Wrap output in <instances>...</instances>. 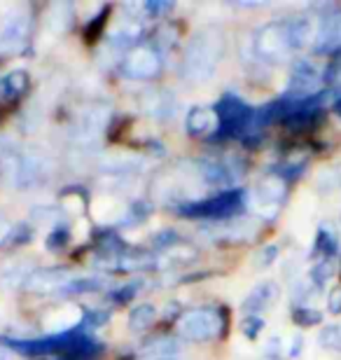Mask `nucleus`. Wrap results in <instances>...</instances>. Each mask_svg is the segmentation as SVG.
I'll return each mask as SVG.
<instances>
[{
	"label": "nucleus",
	"instance_id": "obj_18",
	"mask_svg": "<svg viewBox=\"0 0 341 360\" xmlns=\"http://www.w3.org/2000/svg\"><path fill=\"white\" fill-rule=\"evenodd\" d=\"M72 17H75V7L70 3H54L49 7L45 24L52 33H66L72 26Z\"/></svg>",
	"mask_w": 341,
	"mask_h": 360
},
{
	"label": "nucleus",
	"instance_id": "obj_7",
	"mask_svg": "<svg viewBox=\"0 0 341 360\" xmlns=\"http://www.w3.org/2000/svg\"><path fill=\"white\" fill-rule=\"evenodd\" d=\"M31 35V14L26 10H12L0 19V52H21Z\"/></svg>",
	"mask_w": 341,
	"mask_h": 360
},
{
	"label": "nucleus",
	"instance_id": "obj_17",
	"mask_svg": "<svg viewBox=\"0 0 341 360\" xmlns=\"http://www.w3.org/2000/svg\"><path fill=\"white\" fill-rule=\"evenodd\" d=\"M257 234V225L252 220H241V222H227V225H217L213 232L215 241H231L241 243L248 241Z\"/></svg>",
	"mask_w": 341,
	"mask_h": 360
},
{
	"label": "nucleus",
	"instance_id": "obj_19",
	"mask_svg": "<svg viewBox=\"0 0 341 360\" xmlns=\"http://www.w3.org/2000/svg\"><path fill=\"white\" fill-rule=\"evenodd\" d=\"M33 274L31 264L24 262H7L0 267V285L3 288H17V285H26L28 276Z\"/></svg>",
	"mask_w": 341,
	"mask_h": 360
},
{
	"label": "nucleus",
	"instance_id": "obj_42",
	"mask_svg": "<svg viewBox=\"0 0 341 360\" xmlns=\"http://www.w3.org/2000/svg\"><path fill=\"white\" fill-rule=\"evenodd\" d=\"M0 360H10V354H7V349L0 347Z\"/></svg>",
	"mask_w": 341,
	"mask_h": 360
},
{
	"label": "nucleus",
	"instance_id": "obj_10",
	"mask_svg": "<svg viewBox=\"0 0 341 360\" xmlns=\"http://www.w3.org/2000/svg\"><path fill=\"white\" fill-rule=\"evenodd\" d=\"M70 281V269L66 267H40L26 281V290L33 295H54L61 292L63 285Z\"/></svg>",
	"mask_w": 341,
	"mask_h": 360
},
{
	"label": "nucleus",
	"instance_id": "obj_12",
	"mask_svg": "<svg viewBox=\"0 0 341 360\" xmlns=\"http://www.w3.org/2000/svg\"><path fill=\"white\" fill-rule=\"evenodd\" d=\"M49 174V162L42 155H24L14 164V185L21 190H31L33 185H40Z\"/></svg>",
	"mask_w": 341,
	"mask_h": 360
},
{
	"label": "nucleus",
	"instance_id": "obj_6",
	"mask_svg": "<svg viewBox=\"0 0 341 360\" xmlns=\"http://www.w3.org/2000/svg\"><path fill=\"white\" fill-rule=\"evenodd\" d=\"M162 68H164L162 54L150 45L131 47L127 52L124 61H122V73L131 77V80H155L162 73Z\"/></svg>",
	"mask_w": 341,
	"mask_h": 360
},
{
	"label": "nucleus",
	"instance_id": "obj_3",
	"mask_svg": "<svg viewBox=\"0 0 341 360\" xmlns=\"http://www.w3.org/2000/svg\"><path fill=\"white\" fill-rule=\"evenodd\" d=\"M224 333V311L220 307H194L180 314L178 335L185 342H210Z\"/></svg>",
	"mask_w": 341,
	"mask_h": 360
},
{
	"label": "nucleus",
	"instance_id": "obj_15",
	"mask_svg": "<svg viewBox=\"0 0 341 360\" xmlns=\"http://www.w3.org/2000/svg\"><path fill=\"white\" fill-rule=\"evenodd\" d=\"M176 108L178 101L171 91H145L141 96V110L155 120H171Z\"/></svg>",
	"mask_w": 341,
	"mask_h": 360
},
{
	"label": "nucleus",
	"instance_id": "obj_35",
	"mask_svg": "<svg viewBox=\"0 0 341 360\" xmlns=\"http://www.w3.org/2000/svg\"><path fill=\"white\" fill-rule=\"evenodd\" d=\"M276 257H278V246H276V243H269V246H264L257 253V267H269V264L276 262Z\"/></svg>",
	"mask_w": 341,
	"mask_h": 360
},
{
	"label": "nucleus",
	"instance_id": "obj_30",
	"mask_svg": "<svg viewBox=\"0 0 341 360\" xmlns=\"http://www.w3.org/2000/svg\"><path fill=\"white\" fill-rule=\"evenodd\" d=\"M68 241H70V229L63 222H59V225H54L52 234L47 236V250H61Z\"/></svg>",
	"mask_w": 341,
	"mask_h": 360
},
{
	"label": "nucleus",
	"instance_id": "obj_4",
	"mask_svg": "<svg viewBox=\"0 0 341 360\" xmlns=\"http://www.w3.org/2000/svg\"><path fill=\"white\" fill-rule=\"evenodd\" d=\"M297 52L290 19L269 21L255 35V54L266 63H283L290 54Z\"/></svg>",
	"mask_w": 341,
	"mask_h": 360
},
{
	"label": "nucleus",
	"instance_id": "obj_32",
	"mask_svg": "<svg viewBox=\"0 0 341 360\" xmlns=\"http://www.w3.org/2000/svg\"><path fill=\"white\" fill-rule=\"evenodd\" d=\"M332 274H335V267H332V262L330 260H321V262H316L314 269H311V281H314L316 288H323L330 281Z\"/></svg>",
	"mask_w": 341,
	"mask_h": 360
},
{
	"label": "nucleus",
	"instance_id": "obj_23",
	"mask_svg": "<svg viewBox=\"0 0 341 360\" xmlns=\"http://www.w3.org/2000/svg\"><path fill=\"white\" fill-rule=\"evenodd\" d=\"M199 257V250L197 248H192V246H187V243H173L171 248H166L164 250V255H162V260L166 264H185V262H194Z\"/></svg>",
	"mask_w": 341,
	"mask_h": 360
},
{
	"label": "nucleus",
	"instance_id": "obj_33",
	"mask_svg": "<svg viewBox=\"0 0 341 360\" xmlns=\"http://www.w3.org/2000/svg\"><path fill=\"white\" fill-rule=\"evenodd\" d=\"M262 330H264L262 316H245V319L241 321V333L248 337V340H257Z\"/></svg>",
	"mask_w": 341,
	"mask_h": 360
},
{
	"label": "nucleus",
	"instance_id": "obj_2",
	"mask_svg": "<svg viewBox=\"0 0 341 360\" xmlns=\"http://www.w3.org/2000/svg\"><path fill=\"white\" fill-rule=\"evenodd\" d=\"M245 206V190L241 187H231V190H222L215 197L208 199H190L183 201L178 211L185 218L197 220H229L243 211Z\"/></svg>",
	"mask_w": 341,
	"mask_h": 360
},
{
	"label": "nucleus",
	"instance_id": "obj_27",
	"mask_svg": "<svg viewBox=\"0 0 341 360\" xmlns=\"http://www.w3.org/2000/svg\"><path fill=\"white\" fill-rule=\"evenodd\" d=\"M318 344L325 351H332V354H341V326H325L318 335Z\"/></svg>",
	"mask_w": 341,
	"mask_h": 360
},
{
	"label": "nucleus",
	"instance_id": "obj_25",
	"mask_svg": "<svg viewBox=\"0 0 341 360\" xmlns=\"http://www.w3.org/2000/svg\"><path fill=\"white\" fill-rule=\"evenodd\" d=\"M28 84H31V80H28V75L24 73V70H14V73L5 75L3 91L7 94V96H21V94L28 91Z\"/></svg>",
	"mask_w": 341,
	"mask_h": 360
},
{
	"label": "nucleus",
	"instance_id": "obj_39",
	"mask_svg": "<svg viewBox=\"0 0 341 360\" xmlns=\"http://www.w3.org/2000/svg\"><path fill=\"white\" fill-rule=\"evenodd\" d=\"M12 229H14L12 222H7L3 215H0V246H3V243H10Z\"/></svg>",
	"mask_w": 341,
	"mask_h": 360
},
{
	"label": "nucleus",
	"instance_id": "obj_26",
	"mask_svg": "<svg viewBox=\"0 0 341 360\" xmlns=\"http://www.w3.org/2000/svg\"><path fill=\"white\" fill-rule=\"evenodd\" d=\"M314 250L318 255H323V260H330V257L337 253V236L332 234L328 227H321V229H318Z\"/></svg>",
	"mask_w": 341,
	"mask_h": 360
},
{
	"label": "nucleus",
	"instance_id": "obj_1",
	"mask_svg": "<svg viewBox=\"0 0 341 360\" xmlns=\"http://www.w3.org/2000/svg\"><path fill=\"white\" fill-rule=\"evenodd\" d=\"M224 59V31L208 24L190 38L183 56V77L190 82H206L215 75Z\"/></svg>",
	"mask_w": 341,
	"mask_h": 360
},
{
	"label": "nucleus",
	"instance_id": "obj_11",
	"mask_svg": "<svg viewBox=\"0 0 341 360\" xmlns=\"http://www.w3.org/2000/svg\"><path fill=\"white\" fill-rule=\"evenodd\" d=\"M314 49L318 54L341 52V10H335L318 21Z\"/></svg>",
	"mask_w": 341,
	"mask_h": 360
},
{
	"label": "nucleus",
	"instance_id": "obj_9",
	"mask_svg": "<svg viewBox=\"0 0 341 360\" xmlns=\"http://www.w3.org/2000/svg\"><path fill=\"white\" fill-rule=\"evenodd\" d=\"M323 82L321 70L316 68L314 61L309 59H297L292 63V70H290V80H288V91L285 96L290 98H309L316 96L318 87Z\"/></svg>",
	"mask_w": 341,
	"mask_h": 360
},
{
	"label": "nucleus",
	"instance_id": "obj_21",
	"mask_svg": "<svg viewBox=\"0 0 341 360\" xmlns=\"http://www.w3.org/2000/svg\"><path fill=\"white\" fill-rule=\"evenodd\" d=\"M108 285L105 278L98 276H86V278H70L66 285H63L61 295H89V292H101Z\"/></svg>",
	"mask_w": 341,
	"mask_h": 360
},
{
	"label": "nucleus",
	"instance_id": "obj_41",
	"mask_svg": "<svg viewBox=\"0 0 341 360\" xmlns=\"http://www.w3.org/2000/svg\"><path fill=\"white\" fill-rule=\"evenodd\" d=\"M335 73H339V75H341V54L337 56V61H335V63H332V66H330L328 75H325V77H335Z\"/></svg>",
	"mask_w": 341,
	"mask_h": 360
},
{
	"label": "nucleus",
	"instance_id": "obj_31",
	"mask_svg": "<svg viewBox=\"0 0 341 360\" xmlns=\"http://www.w3.org/2000/svg\"><path fill=\"white\" fill-rule=\"evenodd\" d=\"M108 319H110V314L103 311V309H91V311H84L82 314V323H79V328L84 330H96L101 326H105Z\"/></svg>",
	"mask_w": 341,
	"mask_h": 360
},
{
	"label": "nucleus",
	"instance_id": "obj_36",
	"mask_svg": "<svg viewBox=\"0 0 341 360\" xmlns=\"http://www.w3.org/2000/svg\"><path fill=\"white\" fill-rule=\"evenodd\" d=\"M28 239H31V227H28V225H17L12 229L10 243H17V246H21V243H26Z\"/></svg>",
	"mask_w": 341,
	"mask_h": 360
},
{
	"label": "nucleus",
	"instance_id": "obj_8",
	"mask_svg": "<svg viewBox=\"0 0 341 360\" xmlns=\"http://www.w3.org/2000/svg\"><path fill=\"white\" fill-rule=\"evenodd\" d=\"M288 183L278 174H269L259 180L255 187V206L262 220H274L281 211V204L285 201Z\"/></svg>",
	"mask_w": 341,
	"mask_h": 360
},
{
	"label": "nucleus",
	"instance_id": "obj_13",
	"mask_svg": "<svg viewBox=\"0 0 341 360\" xmlns=\"http://www.w3.org/2000/svg\"><path fill=\"white\" fill-rule=\"evenodd\" d=\"M194 171L199 174L201 183L213 185V187H224V190H231V185L243 174V171L234 169L229 162H222V160H199Z\"/></svg>",
	"mask_w": 341,
	"mask_h": 360
},
{
	"label": "nucleus",
	"instance_id": "obj_38",
	"mask_svg": "<svg viewBox=\"0 0 341 360\" xmlns=\"http://www.w3.org/2000/svg\"><path fill=\"white\" fill-rule=\"evenodd\" d=\"M171 7H173L171 3H143V12L152 14V17H159V14L169 12Z\"/></svg>",
	"mask_w": 341,
	"mask_h": 360
},
{
	"label": "nucleus",
	"instance_id": "obj_43",
	"mask_svg": "<svg viewBox=\"0 0 341 360\" xmlns=\"http://www.w3.org/2000/svg\"><path fill=\"white\" fill-rule=\"evenodd\" d=\"M335 112L339 115V117H341V98L337 101V103H335Z\"/></svg>",
	"mask_w": 341,
	"mask_h": 360
},
{
	"label": "nucleus",
	"instance_id": "obj_5",
	"mask_svg": "<svg viewBox=\"0 0 341 360\" xmlns=\"http://www.w3.org/2000/svg\"><path fill=\"white\" fill-rule=\"evenodd\" d=\"M217 120H220V129H217V139H245L250 134L252 117H255V108H250L245 101H241L236 94H224L217 101Z\"/></svg>",
	"mask_w": 341,
	"mask_h": 360
},
{
	"label": "nucleus",
	"instance_id": "obj_40",
	"mask_svg": "<svg viewBox=\"0 0 341 360\" xmlns=\"http://www.w3.org/2000/svg\"><path fill=\"white\" fill-rule=\"evenodd\" d=\"M300 351H302V337H295L292 347H290V358H297L300 356Z\"/></svg>",
	"mask_w": 341,
	"mask_h": 360
},
{
	"label": "nucleus",
	"instance_id": "obj_22",
	"mask_svg": "<svg viewBox=\"0 0 341 360\" xmlns=\"http://www.w3.org/2000/svg\"><path fill=\"white\" fill-rule=\"evenodd\" d=\"M157 319V309L152 304H138L131 314H129V328L134 333H145Z\"/></svg>",
	"mask_w": 341,
	"mask_h": 360
},
{
	"label": "nucleus",
	"instance_id": "obj_34",
	"mask_svg": "<svg viewBox=\"0 0 341 360\" xmlns=\"http://www.w3.org/2000/svg\"><path fill=\"white\" fill-rule=\"evenodd\" d=\"M138 288H141V281H131V283L117 288V290L112 292V300L117 302V304H127V302H131L136 297Z\"/></svg>",
	"mask_w": 341,
	"mask_h": 360
},
{
	"label": "nucleus",
	"instance_id": "obj_28",
	"mask_svg": "<svg viewBox=\"0 0 341 360\" xmlns=\"http://www.w3.org/2000/svg\"><path fill=\"white\" fill-rule=\"evenodd\" d=\"M180 354V349H178V344L176 342H171V340H157V342H152L148 349H145V356L150 358H171V356H178Z\"/></svg>",
	"mask_w": 341,
	"mask_h": 360
},
{
	"label": "nucleus",
	"instance_id": "obj_14",
	"mask_svg": "<svg viewBox=\"0 0 341 360\" xmlns=\"http://www.w3.org/2000/svg\"><path fill=\"white\" fill-rule=\"evenodd\" d=\"M278 295H281V288L276 281H262V283H257L248 292V297L243 302V311L248 316H259L269 307H274V302L278 300Z\"/></svg>",
	"mask_w": 341,
	"mask_h": 360
},
{
	"label": "nucleus",
	"instance_id": "obj_24",
	"mask_svg": "<svg viewBox=\"0 0 341 360\" xmlns=\"http://www.w3.org/2000/svg\"><path fill=\"white\" fill-rule=\"evenodd\" d=\"M316 187L318 192L330 194L341 187V164H335V167H328L325 171H321L316 178Z\"/></svg>",
	"mask_w": 341,
	"mask_h": 360
},
{
	"label": "nucleus",
	"instance_id": "obj_20",
	"mask_svg": "<svg viewBox=\"0 0 341 360\" xmlns=\"http://www.w3.org/2000/svg\"><path fill=\"white\" fill-rule=\"evenodd\" d=\"M143 35V28L141 24H136V19H127L124 24L117 26L115 31L110 33V42L115 47H138L136 42L141 40Z\"/></svg>",
	"mask_w": 341,
	"mask_h": 360
},
{
	"label": "nucleus",
	"instance_id": "obj_29",
	"mask_svg": "<svg viewBox=\"0 0 341 360\" xmlns=\"http://www.w3.org/2000/svg\"><path fill=\"white\" fill-rule=\"evenodd\" d=\"M292 321L297 326L302 328H311V326H318V323L323 321V314L316 311V309H309V307H300L292 311Z\"/></svg>",
	"mask_w": 341,
	"mask_h": 360
},
{
	"label": "nucleus",
	"instance_id": "obj_37",
	"mask_svg": "<svg viewBox=\"0 0 341 360\" xmlns=\"http://www.w3.org/2000/svg\"><path fill=\"white\" fill-rule=\"evenodd\" d=\"M328 309H330V314H335V316L341 314V285L332 288V290H330V295H328Z\"/></svg>",
	"mask_w": 341,
	"mask_h": 360
},
{
	"label": "nucleus",
	"instance_id": "obj_16",
	"mask_svg": "<svg viewBox=\"0 0 341 360\" xmlns=\"http://www.w3.org/2000/svg\"><path fill=\"white\" fill-rule=\"evenodd\" d=\"M185 127L192 136H213L220 129V120L213 108H192L185 117Z\"/></svg>",
	"mask_w": 341,
	"mask_h": 360
}]
</instances>
